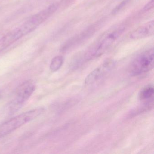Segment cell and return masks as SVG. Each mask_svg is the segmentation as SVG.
<instances>
[{
  "mask_svg": "<svg viewBox=\"0 0 154 154\" xmlns=\"http://www.w3.org/2000/svg\"><path fill=\"white\" fill-rule=\"evenodd\" d=\"M44 109L38 108L20 114L0 125V139L9 135L18 128L42 114Z\"/></svg>",
  "mask_w": 154,
  "mask_h": 154,
  "instance_id": "1",
  "label": "cell"
},
{
  "mask_svg": "<svg viewBox=\"0 0 154 154\" xmlns=\"http://www.w3.org/2000/svg\"><path fill=\"white\" fill-rule=\"evenodd\" d=\"M154 67V50L149 49L142 53L133 61L130 67L133 76L140 75L152 70Z\"/></svg>",
  "mask_w": 154,
  "mask_h": 154,
  "instance_id": "2",
  "label": "cell"
},
{
  "mask_svg": "<svg viewBox=\"0 0 154 154\" xmlns=\"http://www.w3.org/2000/svg\"><path fill=\"white\" fill-rule=\"evenodd\" d=\"M35 90V86L33 82L27 81L20 85L16 91V98L11 104V112L16 111L21 107Z\"/></svg>",
  "mask_w": 154,
  "mask_h": 154,
  "instance_id": "3",
  "label": "cell"
},
{
  "mask_svg": "<svg viewBox=\"0 0 154 154\" xmlns=\"http://www.w3.org/2000/svg\"><path fill=\"white\" fill-rule=\"evenodd\" d=\"M57 8V4H52L44 10L32 16L24 24L29 30L32 32L55 12Z\"/></svg>",
  "mask_w": 154,
  "mask_h": 154,
  "instance_id": "4",
  "label": "cell"
},
{
  "mask_svg": "<svg viewBox=\"0 0 154 154\" xmlns=\"http://www.w3.org/2000/svg\"><path fill=\"white\" fill-rule=\"evenodd\" d=\"M115 63L112 60H107L103 64L91 72L85 78V82L90 85L95 82L109 73L115 66Z\"/></svg>",
  "mask_w": 154,
  "mask_h": 154,
  "instance_id": "5",
  "label": "cell"
},
{
  "mask_svg": "<svg viewBox=\"0 0 154 154\" xmlns=\"http://www.w3.org/2000/svg\"><path fill=\"white\" fill-rule=\"evenodd\" d=\"M123 29H119L108 35L99 44L97 48L87 57L91 58L94 57H98L104 54V52L108 50L115 40L119 37V36L122 34Z\"/></svg>",
  "mask_w": 154,
  "mask_h": 154,
  "instance_id": "6",
  "label": "cell"
},
{
  "mask_svg": "<svg viewBox=\"0 0 154 154\" xmlns=\"http://www.w3.org/2000/svg\"><path fill=\"white\" fill-rule=\"evenodd\" d=\"M25 36L23 31L19 27L0 38V52L8 48Z\"/></svg>",
  "mask_w": 154,
  "mask_h": 154,
  "instance_id": "7",
  "label": "cell"
},
{
  "mask_svg": "<svg viewBox=\"0 0 154 154\" xmlns=\"http://www.w3.org/2000/svg\"><path fill=\"white\" fill-rule=\"evenodd\" d=\"M154 22L153 20L147 22L132 31L130 38L131 39H137L151 36L154 35Z\"/></svg>",
  "mask_w": 154,
  "mask_h": 154,
  "instance_id": "8",
  "label": "cell"
},
{
  "mask_svg": "<svg viewBox=\"0 0 154 154\" xmlns=\"http://www.w3.org/2000/svg\"><path fill=\"white\" fill-rule=\"evenodd\" d=\"M154 89L152 85H148L144 87L139 94V98L141 100L151 99L154 95Z\"/></svg>",
  "mask_w": 154,
  "mask_h": 154,
  "instance_id": "9",
  "label": "cell"
},
{
  "mask_svg": "<svg viewBox=\"0 0 154 154\" xmlns=\"http://www.w3.org/2000/svg\"><path fill=\"white\" fill-rule=\"evenodd\" d=\"M63 63V57L62 56H57L55 57L52 60L50 63V70L52 72H56L58 71Z\"/></svg>",
  "mask_w": 154,
  "mask_h": 154,
  "instance_id": "10",
  "label": "cell"
},
{
  "mask_svg": "<svg viewBox=\"0 0 154 154\" xmlns=\"http://www.w3.org/2000/svg\"><path fill=\"white\" fill-rule=\"evenodd\" d=\"M154 0H150V1L146 4L143 8V10L145 11H148L154 8Z\"/></svg>",
  "mask_w": 154,
  "mask_h": 154,
  "instance_id": "11",
  "label": "cell"
},
{
  "mask_svg": "<svg viewBox=\"0 0 154 154\" xmlns=\"http://www.w3.org/2000/svg\"><path fill=\"white\" fill-rule=\"evenodd\" d=\"M126 1H123V2H122V3H121V4H120V5H119V6H118V8H115V9L114 10V11H113V13H115V12H118V11H119L121 9V8H122V7H123V6H124V5H125V4H126Z\"/></svg>",
  "mask_w": 154,
  "mask_h": 154,
  "instance_id": "12",
  "label": "cell"
},
{
  "mask_svg": "<svg viewBox=\"0 0 154 154\" xmlns=\"http://www.w3.org/2000/svg\"><path fill=\"white\" fill-rule=\"evenodd\" d=\"M0 98H1V95H0Z\"/></svg>",
  "mask_w": 154,
  "mask_h": 154,
  "instance_id": "13",
  "label": "cell"
}]
</instances>
